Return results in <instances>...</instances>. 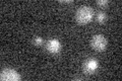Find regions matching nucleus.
<instances>
[{
	"label": "nucleus",
	"mask_w": 122,
	"mask_h": 81,
	"mask_svg": "<svg viewBox=\"0 0 122 81\" xmlns=\"http://www.w3.org/2000/svg\"><path fill=\"white\" fill-rule=\"evenodd\" d=\"M0 78L4 81H17L20 79V75L13 69H4L0 74Z\"/></svg>",
	"instance_id": "7ed1b4c3"
},
{
	"label": "nucleus",
	"mask_w": 122,
	"mask_h": 81,
	"mask_svg": "<svg viewBox=\"0 0 122 81\" xmlns=\"http://www.w3.org/2000/svg\"><path fill=\"white\" fill-rule=\"evenodd\" d=\"M97 4L100 6H105L108 4V1L107 0H99V1H97Z\"/></svg>",
	"instance_id": "6e6552de"
},
{
	"label": "nucleus",
	"mask_w": 122,
	"mask_h": 81,
	"mask_svg": "<svg viewBox=\"0 0 122 81\" xmlns=\"http://www.w3.org/2000/svg\"><path fill=\"white\" fill-rule=\"evenodd\" d=\"M98 61L96 59H87L83 64V71L87 74H93L98 68Z\"/></svg>",
	"instance_id": "39448f33"
},
{
	"label": "nucleus",
	"mask_w": 122,
	"mask_h": 81,
	"mask_svg": "<svg viewBox=\"0 0 122 81\" xmlns=\"http://www.w3.org/2000/svg\"><path fill=\"white\" fill-rule=\"evenodd\" d=\"M46 49L52 54H57L61 50V44L56 38H51L46 43Z\"/></svg>",
	"instance_id": "20e7f679"
},
{
	"label": "nucleus",
	"mask_w": 122,
	"mask_h": 81,
	"mask_svg": "<svg viewBox=\"0 0 122 81\" xmlns=\"http://www.w3.org/2000/svg\"><path fill=\"white\" fill-rule=\"evenodd\" d=\"M60 2H61V3H71L72 0H69V1H68V0H67V1H63V0H60Z\"/></svg>",
	"instance_id": "1a4fd4ad"
},
{
	"label": "nucleus",
	"mask_w": 122,
	"mask_h": 81,
	"mask_svg": "<svg viewBox=\"0 0 122 81\" xmlns=\"http://www.w3.org/2000/svg\"><path fill=\"white\" fill-rule=\"evenodd\" d=\"M92 47H93L96 51H104L106 46H107V40L104 36L102 34H96L92 38Z\"/></svg>",
	"instance_id": "f03ea898"
},
{
	"label": "nucleus",
	"mask_w": 122,
	"mask_h": 81,
	"mask_svg": "<svg viewBox=\"0 0 122 81\" xmlns=\"http://www.w3.org/2000/svg\"><path fill=\"white\" fill-rule=\"evenodd\" d=\"M33 43L35 44L36 46H41L42 44L44 43V41H43V38H40V37H36V38H34Z\"/></svg>",
	"instance_id": "0eeeda50"
},
{
	"label": "nucleus",
	"mask_w": 122,
	"mask_h": 81,
	"mask_svg": "<svg viewBox=\"0 0 122 81\" xmlns=\"http://www.w3.org/2000/svg\"><path fill=\"white\" fill-rule=\"evenodd\" d=\"M94 16V11L92 9V7L82 5L76 10L75 13V18L77 20L78 24H86L93 19Z\"/></svg>",
	"instance_id": "f257e3e1"
},
{
	"label": "nucleus",
	"mask_w": 122,
	"mask_h": 81,
	"mask_svg": "<svg viewBox=\"0 0 122 81\" xmlns=\"http://www.w3.org/2000/svg\"><path fill=\"white\" fill-rule=\"evenodd\" d=\"M96 19H97L98 22H100V24H103V22L106 20V14H105L104 12H102V11H100V12L97 13Z\"/></svg>",
	"instance_id": "423d86ee"
}]
</instances>
